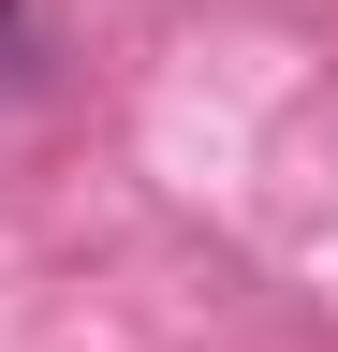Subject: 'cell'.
Here are the masks:
<instances>
[{"label":"cell","instance_id":"1","mask_svg":"<svg viewBox=\"0 0 338 352\" xmlns=\"http://www.w3.org/2000/svg\"><path fill=\"white\" fill-rule=\"evenodd\" d=\"M0 30H15V0H0Z\"/></svg>","mask_w":338,"mask_h":352}]
</instances>
